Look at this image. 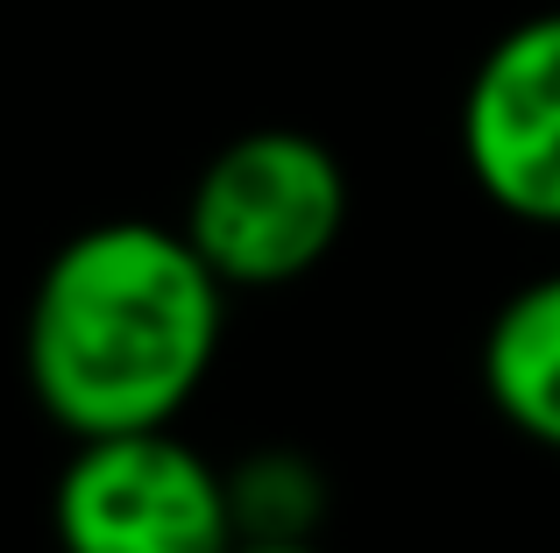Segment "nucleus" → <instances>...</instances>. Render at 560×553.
<instances>
[{
	"instance_id": "f257e3e1",
	"label": "nucleus",
	"mask_w": 560,
	"mask_h": 553,
	"mask_svg": "<svg viewBox=\"0 0 560 553\" xmlns=\"http://www.w3.org/2000/svg\"><path fill=\"white\" fill-rule=\"evenodd\" d=\"M220 276L156 221L71 235L28 298V384L71 433L171 426L220 348Z\"/></svg>"
},
{
	"instance_id": "f03ea898",
	"label": "nucleus",
	"mask_w": 560,
	"mask_h": 553,
	"mask_svg": "<svg viewBox=\"0 0 560 553\" xmlns=\"http://www.w3.org/2000/svg\"><path fill=\"white\" fill-rule=\"evenodd\" d=\"M348 178L327 142L299 128H256L199 170L185 235L220 284H291L341 242Z\"/></svg>"
},
{
	"instance_id": "7ed1b4c3",
	"label": "nucleus",
	"mask_w": 560,
	"mask_h": 553,
	"mask_svg": "<svg viewBox=\"0 0 560 553\" xmlns=\"http://www.w3.org/2000/svg\"><path fill=\"white\" fill-rule=\"evenodd\" d=\"M65 553H234V497L164 426L93 433L57 483Z\"/></svg>"
},
{
	"instance_id": "20e7f679",
	"label": "nucleus",
	"mask_w": 560,
	"mask_h": 553,
	"mask_svg": "<svg viewBox=\"0 0 560 553\" xmlns=\"http://www.w3.org/2000/svg\"><path fill=\"white\" fill-rule=\"evenodd\" d=\"M462 150L504 213L560 227V14L490 43L462 99Z\"/></svg>"
},
{
	"instance_id": "39448f33",
	"label": "nucleus",
	"mask_w": 560,
	"mask_h": 553,
	"mask_svg": "<svg viewBox=\"0 0 560 553\" xmlns=\"http://www.w3.org/2000/svg\"><path fill=\"white\" fill-rule=\"evenodd\" d=\"M482 384L525 440L560 447V276L525 284L497 313L482 341Z\"/></svg>"
},
{
	"instance_id": "423d86ee",
	"label": "nucleus",
	"mask_w": 560,
	"mask_h": 553,
	"mask_svg": "<svg viewBox=\"0 0 560 553\" xmlns=\"http://www.w3.org/2000/svg\"><path fill=\"white\" fill-rule=\"evenodd\" d=\"M234 553H313V546H299V540H248V546H234Z\"/></svg>"
}]
</instances>
